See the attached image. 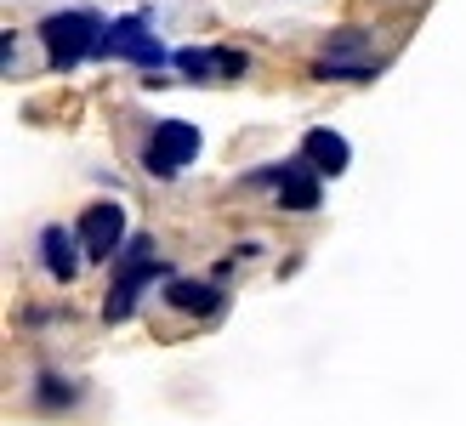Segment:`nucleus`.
Wrapping results in <instances>:
<instances>
[{
  "label": "nucleus",
  "instance_id": "9d476101",
  "mask_svg": "<svg viewBox=\"0 0 466 426\" xmlns=\"http://www.w3.org/2000/svg\"><path fill=\"white\" fill-rule=\"evenodd\" d=\"M40 262H46V273H52L57 284H68V279L80 273L75 233H68V228H46V233H40Z\"/></svg>",
  "mask_w": 466,
  "mask_h": 426
},
{
  "label": "nucleus",
  "instance_id": "39448f33",
  "mask_svg": "<svg viewBox=\"0 0 466 426\" xmlns=\"http://www.w3.org/2000/svg\"><path fill=\"white\" fill-rule=\"evenodd\" d=\"M319 75H324V80H364V75H376L370 40H364L359 29L330 35V46H324V57H319Z\"/></svg>",
  "mask_w": 466,
  "mask_h": 426
},
{
  "label": "nucleus",
  "instance_id": "f03ea898",
  "mask_svg": "<svg viewBox=\"0 0 466 426\" xmlns=\"http://www.w3.org/2000/svg\"><path fill=\"white\" fill-rule=\"evenodd\" d=\"M154 273H159V268H154V239H148V233H137V239L120 250V273H114V290H108L103 319H108V324L131 319V307H137V296L148 290Z\"/></svg>",
  "mask_w": 466,
  "mask_h": 426
},
{
  "label": "nucleus",
  "instance_id": "20e7f679",
  "mask_svg": "<svg viewBox=\"0 0 466 426\" xmlns=\"http://www.w3.org/2000/svg\"><path fill=\"white\" fill-rule=\"evenodd\" d=\"M194 154H199V131H194L188 120H159V126L148 131L143 165H148L154 177H177L182 165H194Z\"/></svg>",
  "mask_w": 466,
  "mask_h": 426
},
{
  "label": "nucleus",
  "instance_id": "f257e3e1",
  "mask_svg": "<svg viewBox=\"0 0 466 426\" xmlns=\"http://www.w3.org/2000/svg\"><path fill=\"white\" fill-rule=\"evenodd\" d=\"M103 29L108 23L97 12H57V17H46L40 23V40H46V52H52V68H75L86 57H97V46H103Z\"/></svg>",
  "mask_w": 466,
  "mask_h": 426
},
{
  "label": "nucleus",
  "instance_id": "1a4fd4ad",
  "mask_svg": "<svg viewBox=\"0 0 466 426\" xmlns=\"http://www.w3.org/2000/svg\"><path fill=\"white\" fill-rule=\"evenodd\" d=\"M301 159H308L319 177H341L347 171V137L319 126V131H308V142H301Z\"/></svg>",
  "mask_w": 466,
  "mask_h": 426
},
{
  "label": "nucleus",
  "instance_id": "6e6552de",
  "mask_svg": "<svg viewBox=\"0 0 466 426\" xmlns=\"http://www.w3.org/2000/svg\"><path fill=\"white\" fill-rule=\"evenodd\" d=\"M273 182H279V205H285V210H319V199H324L319 194V171H313L308 159L273 171Z\"/></svg>",
  "mask_w": 466,
  "mask_h": 426
},
{
  "label": "nucleus",
  "instance_id": "7ed1b4c3",
  "mask_svg": "<svg viewBox=\"0 0 466 426\" xmlns=\"http://www.w3.org/2000/svg\"><path fill=\"white\" fill-rule=\"evenodd\" d=\"M97 57H126V63H143V68H159V63H177L166 46L154 40L148 29V17H114L108 29H103V46H97Z\"/></svg>",
  "mask_w": 466,
  "mask_h": 426
},
{
  "label": "nucleus",
  "instance_id": "423d86ee",
  "mask_svg": "<svg viewBox=\"0 0 466 426\" xmlns=\"http://www.w3.org/2000/svg\"><path fill=\"white\" fill-rule=\"evenodd\" d=\"M126 210L120 205H91L80 217V250L91 256V262H108V256H120L126 245Z\"/></svg>",
  "mask_w": 466,
  "mask_h": 426
},
{
  "label": "nucleus",
  "instance_id": "0eeeda50",
  "mask_svg": "<svg viewBox=\"0 0 466 426\" xmlns=\"http://www.w3.org/2000/svg\"><path fill=\"white\" fill-rule=\"evenodd\" d=\"M177 68L188 80H211V75H228V80H239L245 68H250V57L245 52H228V46H188V52H177Z\"/></svg>",
  "mask_w": 466,
  "mask_h": 426
},
{
  "label": "nucleus",
  "instance_id": "9b49d317",
  "mask_svg": "<svg viewBox=\"0 0 466 426\" xmlns=\"http://www.w3.org/2000/svg\"><path fill=\"white\" fill-rule=\"evenodd\" d=\"M166 301L171 307H182V313H217V307H222V290H217V284H199V279H171L166 284Z\"/></svg>",
  "mask_w": 466,
  "mask_h": 426
}]
</instances>
